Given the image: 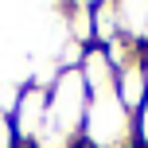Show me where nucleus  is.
Listing matches in <instances>:
<instances>
[{"label": "nucleus", "mask_w": 148, "mask_h": 148, "mask_svg": "<svg viewBox=\"0 0 148 148\" xmlns=\"http://www.w3.org/2000/svg\"><path fill=\"white\" fill-rule=\"evenodd\" d=\"M144 78H148V59H144Z\"/></svg>", "instance_id": "nucleus-10"}, {"label": "nucleus", "mask_w": 148, "mask_h": 148, "mask_svg": "<svg viewBox=\"0 0 148 148\" xmlns=\"http://www.w3.org/2000/svg\"><path fill=\"white\" fill-rule=\"evenodd\" d=\"M144 51H148V31H144Z\"/></svg>", "instance_id": "nucleus-9"}, {"label": "nucleus", "mask_w": 148, "mask_h": 148, "mask_svg": "<svg viewBox=\"0 0 148 148\" xmlns=\"http://www.w3.org/2000/svg\"><path fill=\"white\" fill-rule=\"evenodd\" d=\"M117 27L121 39H133L144 47V31H148V0H121L117 4Z\"/></svg>", "instance_id": "nucleus-6"}, {"label": "nucleus", "mask_w": 148, "mask_h": 148, "mask_svg": "<svg viewBox=\"0 0 148 148\" xmlns=\"http://www.w3.org/2000/svg\"><path fill=\"white\" fill-rule=\"evenodd\" d=\"M78 144L82 148H136V113L121 105L117 90L90 97Z\"/></svg>", "instance_id": "nucleus-1"}, {"label": "nucleus", "mask_w": 148, "mask_h": 148, "mask_svg": "<svg viewBox=\"0 0 148 148\" xmlns=\"http://www.w3.org/2000/svg\"><path fill=\"white\" fill-rule=\"evenodd\" d=\"M8 117H12L16 140H20V144H35L39 133H43V125H47V90H39V86L20 90L16 109L8 113Z\"/></svg>", "instance_id": "nucleus-3"}, {"label": "nucleus", "mask_w": 148, "mask_h": 148, "mask_svg": "<svg viewBox=\"0 0 148 148\" xmlns=\"http://www.w3.org/2000/svg\"><path fill=\"white\" fill-rule=\"evenodd\" d=\"M136 148H148V101L136 109Z\"/></svg>", "instance_id": "nucleus-8"}, {"label": "nucleus", "mask_w": 148, "mask_h": 148, "mask_svg": "<svg viewBox=\"0 0 148 148\" xmlns=\"http://www.w3.org/2000/svg\"><path fill=\"white\" fill-rule=\"evenodd\" d=\"M78 74H82V82H86L90 97L117 90V70H113L109 55H105L101 47H86V55H82V62H78Z\"/></svg>", "instance_id": "nucleus-4"}, {"label": "nucleus", "mask_w": 148, "mask_h": 148, "mask_svg": "<svg viewBox=\"0 0 148 148\" xmlns=\"http://www.w3.org/2000/svg\"><path fill=\"white\" fill-rule=\"evenodd\" d=\"M90 90L78 70H59V78L47 90V125L43 133L66 136V140H82V121H86Z\"/></svg>", "instance_id": "nucleus-2"}, {"label": "nucleus", "mask_w": 148, "mask_h": 148, "mask_svg": "<svg viewBox=\"0 0 148 148\" xmlns=\"http://www.w3.org/2000/svg\"><path fill=\"white\" fill-rule=\"evenodd\" d=\"M117 35V4H94V47H109Z\"/></svg>", "instance_id": "nucleus-7"}, {"label": "nucleus", "mask_w": 148, "mask_h": 148, "mask_svg": "<svg viewBox=\"0 0 148 148\" xmlns=\"http://www.w3.org/2000/svg\"><path fill=\"white\" fill-rule=\"evenodd\" d=\"M144 59H148V55H140V59H133V62H125V66L117 70V97H121V105H125L129 113H136V109L148 101Z\"/></svg>", "instance_id": "nucleus-5"}]
</instances>
